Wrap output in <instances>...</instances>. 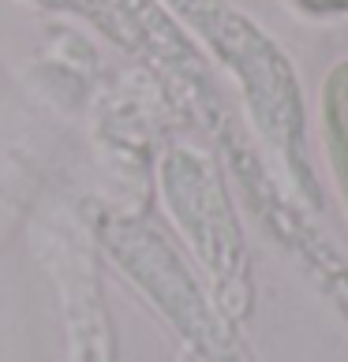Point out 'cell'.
<instances>
[{"label": "cell", "mask_w": 348, "mask_h": 362, "mask_svg": "<svg viewBox=\"0 0 348 362\" xmlns=\"http://www.w3.org/2000/svg\"><path fill=\"white\" fill-rule=\"evenodd\" d=\"M326 105H330V119H333V131L337 139L348 146V68H341L337 75L330 78V90H326Z\"/></svg>", "instance_id": "obj_1"}]
</instances>
